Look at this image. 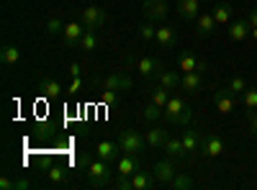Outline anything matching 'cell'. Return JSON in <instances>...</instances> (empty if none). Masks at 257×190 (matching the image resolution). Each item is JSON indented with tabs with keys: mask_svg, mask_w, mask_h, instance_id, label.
<instances>
[{
	"mask_svg": "<svg viewBox=\"0 0 257 190\" xmlns=\"http://www.w3.org/2000/svg\"><path fill=\"white\" fill-rule=\"evenodd\" d=\"M113 185H116L118 190H134V185H132V177H123V175H118Z\"/></svg>",
	"mask_w": 257,
	"mask_h": 190,
	"instance_id": "74e56055",
	"label": "cell"
},
{
	"mask_svg": "<svg viewBox=\"0 0 257 190\" xmlns=\"http://www.w3.org/2000/svg\"><path fill=\"white\" fill-rule=\"evenodd\" d=\"M100 103L103 105H116L118 103V93L116 90H103L100 93Z\"/></svg>",
	"mask_w": 257,
	"mask_h": 190,
	"instance_id": "8d00e7d4",
	"label": "cell"
},
{
	"mask_svg": "<svg viewBox=\"0 0 257 190\" xmlns=\"http://www.w3.org/2000/svg\"><path fill=\"white\" fill-rule=\"evenodd\" d=\"M98 157L100 159H108V162H118V152H121V146H118V141H98Z\"/></svg>",
	"mask_w": 257,
	"mask_h": 190,
	"instance_id": "603a6c76",
	"label": "cell"
},
{
	"mask_svg": "<svg viewBox=\"0 0 257 190\" xmlns=\"http://www.w3.org/2000/svg\"><path fill=\"white\" fill-rule=\"evenodd\" d=\"M29 187H31V182L26 177H16V190H29Z\"/></svg>",
	"mask_w": 257,
	"mask_h": 190,
	"instance_id": "ee69618b",
	"label": "cell"
},
{
	"mask_svg": "<svg viewBox=\"0 0 257 190\" xmlns=\"http://www.w3.org/2000/svg\"><path fill=\"white\" fill-rule=\"evenodd\" d=\"M242 103H244L247 111H254V108H257V88H247V90L242 93Z\"/></svg>",
	"mask_w": 257,
	"mask_h": 190,
	"instance_id": "d590c367",
	"label": "cell"
},
{
	"mask_svg": "<svg viewBox=\"0 0 257 190\" xmlns=\"http://www.w3.org/2000/svg\"><path fill=\"white\" fill-rule=\"evenodd\" d=\"M249 36H252V39L257 41V26H252V31H249Z\"/></svg>",
	"mask_w": 257,
	"mask_h": 190,
	"instance_id": "bcb514c9",
	"label": "cell"
},
{
	"mask_svg": "<svg viewBox=\"0 0 257 190\" xmlns=\"http://www.w3.org/2000/svg\"><path fill=\"white\" fill-rule=\"evenodd\" d=\"M247 21H249V26H257V6L247 8Z\"/></svg>",
	"mask_w": 257,
	"mask_h": 190,
	"instance_id": "b9f144b4",
	"label": "cell"
},
{
	"mask_svg": "<svg viewBox=\"0 0 257 190\" xmlns=\"http://www.w3.org/2000/svg\"><path fill=\"white\" fill-rule=\"evenodd\" d=\"M85 175H88V185H90V187H103V185H108L111 177H113V162L95 157V159L88 164Z\"/></svg>",
	"mask_w": 257,
	"mask_h": 190,
	"instance_id": "6da1fadb",
	"label": "cell"
},
{
	"mask_svg": "<svg viewBox=\"0 0 257 190\" xmlns=\"http://www.w3.org/2000/svg\"><path fill=\"white\" fill-rule=\"evenodd\" d=\"M0 62H3L6 67H16L21 62V49L16 44H6L3 49H0Z\"/></svg>",
	"mask_w": 257,
	"mask_h": 190,
	"instance_id": "484cf974",
	"label": "cell"
},
{
	"mask_svg": "<svg viewBox=\"0 0 257 190\" xmlns=\"http://www.w3.org/2000/svg\"><path fill=\"white\" fill-rule=\"evenodd\" d=\"M180 139H183V144H185L188 152H198V149H201V131H198V129H185V131L180 134Z\"/></svg>",
	"mask_w": 257,
	"mask_h": 190,
	"instance_id": "4316f807",
	"label": "cell"
},
{
	"mask_svg": "<svg viewBox=\"0 0 257 190\" xmlns=\"http://www.w3.org/2000/svg\"><path fill=\"white\" fill-rule=\"evenodd\" d=\"M162 152H165L170 159H185V154H188V149H185L183 139H175V136H170V139L165 141Z\"/></svg>",
	"mask_w": 257,
	"mask_h": 190,
	"instance_id": "44dd1931",
	"label": "cell"
},
{
	"mask_svg": "<svg viewBox=\"0 0 257 190\" xmlns=\"http://www.w3.org/2000/svg\"><path fill=\"white\" fill-rule=\"evenodd\" d=\"M155 41L162 47V49H173L178 44V34L173 26H157V34H155Z\"/></svg>",
	"mask_w": 257,
	"mask_h": 190,
	"instance_id": "e0dca14e",
	"label": "cell"
},
{
	"mask_svg": "<svg viewBox=\"0 0 257 190\" xmlns=\"http://www.w3.org/2000/svg\"><path fill=\"white\" fill-rule=\"evenodd\" d=\"M118 146H121V152L123 154H134V157H142L144 149H147V136L137 129H123L118 131Z\"/></svg>",
	"mask_w": 257,
	"mask_h": 190,
	"instance_id": "3957f363",
	"label": "cell"
},
{
	"mask_svg": "<svg viewBox=\"0 0 257 190\" xmlns=\"http://www.w3.org/2000/svg\"><path fill=\"white\" fill-rule=\"evenodd\" d=\"M0 190H16V180L3 177V180H0Z\"/></svg>",
	"mask_w": 257,
	"mask_h": 190,
	"instance_id": "7bdbcfd3",
	"label": "cell"
},
{
	"mask_svg": "<svg viewBox=\"0 0 257 190\" xmlns=\"http://www.w3.org/2000/svg\"><path fill=\"white\" fill-rule=\"evenodd\" d=\"M193 185H196V182H193V177L185 175V172H178L173 180H170V187H173V190H190Z\"/></svg>",
	"mask_w": 257,
	"mask_h": 190,
	"instance_id": "d6a6232c",
	"label": "cell"
},
{
	"mask_svg": "<svg viewBox=\"0 0 257 190\" xmlns=\"http://www.w3.org/2000/svg\"><path fill=\"white\" fill-rule=\"evenodd\" d=\"M47 180H49V182H57V185H64V182L70 180V172L64 170L62 164H52L49 170H47Z\"/></svg>",
	"mask_w": 257,
	"mask_h": 190,
	"instance_id": "f1b7e54d",
	"label": "cell"
},
{
	"mask_svg": "<svg viewBox=\"0 0 257 190\" xmlns=\"http://www.w3.org/2000/svg\"><path fill=\"white\" fill-rule=\"evenodd\" d=\"M144 136H147L149 149H162L165 141L170 139V131L162 129V126H152V129H147V131H144Z\"/></svg>",
	"mask_w": 257,
	"mask_h": 190,
	"instance_id": "9a60e30c",
	"label": "cell"
},
{
	"mask_svg": "<svg viewBox=\"0 0 257 190\" xmlns=\"http://www.w3.org/2000/svg\"><path fill=\"white\" fill-rule=\"evenodd\" d=\"M149 100H152V103H157L160 108H165V105H167V100H170V90H167V88H162V85L149 88Z\"/></svg>",
	"mask_w": 257,
	"mask_h": 190,
	"instance_id": "4dcf8cb0",
	"label": "cell"
},
{
	"mask_svg": "<svg viewBox=\"0 0 257 190\" xmlns=\"http://www.w3.org/2000/svg\"><path fill=\"white\" fill-rule=\"evenodd\" d=\"M80 24H82L85 29H90V31H98V29L105 24V11L98 8V6L82 8V11H80Z\"/></svg>",
	"mask_w": 257,
	"mask_h": 190,
	"instance_id": "5b68a950",
	"label": "cell"
},
{
	"mask_svg": "<svg viewBox=\"0 0 257 190\" xmlns=\"http://www.w3.org/2000/svg\"><path fill=\"white\" fill-rule=\"evenodd\" d=\"M165 121L173 126H188L190 123V105L180 95H170L165 105Z\"/></svg>",
	"mask_w": 257,
	"mask_h": 190,
	"instance_id": "7a4b0ae2",
	"label": "cell"
},
{
	"mask_svg": "<svg viewBox=\"0 0 257 190\" xmlns=\"http://www.w3.org/2000/svg\"><path fill=\"white\" fill-rule=\"evenodd\" d=\"M44 31H47V36H62V31H64V24H62V21H59L57 16H52V18L47 21Z\"/></svg>",
	"mask_w": 257,
	"mask_h": 190,
	"instance_id": "e575fe53",
	"label": "cell"
},
{
	"mask_svg": "<svg viewBox=\"0 0 257 190\" xmlns=\"http://www.w3.org/2000/svg\"><path fill=\"white\" fill-rule=\"evenodd\" d=\"M93 85L100 88V90H132V77H128L126 72H111V75H103V77H95Z\"/></svg>",
	"mask_w": 257,
	"mask_h": 190,
	"instance_id": "277c9868",
	"label": "cell"
},
{
	"mask_svg": "<svg viewBox=\"0 0 257 190\" xmlns=\"http://www.w3.org/2000/svg\"><path fill=\"white\" fill-rule=\"evenodd\" d=\"M206 59H198L193 52H180L178 54V70L185 75V72H206Z\"/></svg>",
	"mask_w": 257,
	"mask_h": 190,
	"instance_id": "9c48e42d",
	"label": "cell"
},
{
	"mask_svg": "<svg viewBox=\"0 0 257 190\" xmlns=\"http://www.w3.org/2000/svg\"><path fill=\"white\" fill-rule=\"evenodd\" d=\"M142 116H144V121H149V123H157L160 118H165V108H160L157 103L149 100L144 108H142Z\"/></svg>",
	"mask_w": 257,
	"mask_h": 190,
	"instance_id": "83f0119b",
	"label": "cell"
},
{
	"mask_svg": "<svg viewBox=\"0 0 257 190\" xmlns=\"http://www.w3.org/2000/svg\"><path fill=\"white\" fill-rule=\"evenodd\" d=\"M234 95H242L244 90H247V80L242 77V75H231V80H229V85H226Z\"/></svg>",
	"mask_w": 257,
	"mask_h": 190,
	"instance_id": "836d02e7",
	"label": "cell"
},
{
	"mask_svg": "<svg viewBox=\"0 0 257 190\" xmlns=\"http://www.w3.org/2000/svg\"><path fill=\"white\" fill-rule=\"evenodd\" d=\"M132 185H134V190H155V187H160L155 172H142V170L132 175Z\"/></svg>",
	"mask_w": 257,
	"mask_h": 190,
	"instance_id": "ffe728a7",
	"label": "cell"
},
{
	"mask_svg": "<svg viewBox=\"0 0 257 190\" xmlns=\"http://www.w3.org/2000/svg\"><path fill=\"white\" fill-rule=\"evenodd\" d=\"M254 116H257V108H254Z\"/></svg>",
	"mask_w": 257,
	"mask_h": 190,
	"instance_id": "7dc6e473",
	"label": "cell"
},
{
	"mask_svg": "<svg viewBox=\"0 0 257 190\" xmlns=\"http://www.w3.org/2000/svg\"><path fill=\"white\" fill-rule=\"evenodd\" d=\"M249 31H252V26H249V21H247V18L231 21V24L226 26V36H229L231 41H244V39L249 36Z\"/></svg>",
	"mask_w": 257,
	"mask_h": 190,
	"instance_id": "4fadbf2b",
	"label": "cell"
},
{
	"mask_svg": "<svg viewBox=\"0 0 257 190\" xmlns=\"http://www.w3.org/2000/svg\"><path fill=\"white\" fill-rule=\"evenodd\" d=\"M155 80H157V85H162V88H167V90H180V75H178L175 70L162 67Z\"/></svg>",
	"mask_w": 257,
	"mask_h": 190,
	"instance_id": "ac0fdd59",
	"label": "cell"
},
{
	"mask_svg": "<svg viewBox=\"0 0 257 190\" xmlns=\"http://www.w3.org/2000/svg\"><path fill=\"white\" fill-rule=\"evenodd\" d=\"M247 123H249V134L257 139V116H254V111H247Z\"/></svg>",
	"mask_w": 257,
	"mask_h": 190,
	"instance_id": "60d3db41",
	"label": "cell"
},
{
	"mask_svg": "<svg viewBox=\"0 0 257 190\" xmlns=\"http://www.w3.org/2000/svg\"><path fill=\"white\" fill-rule=\"evenodd\" d=\"M80 72H82V67L77 65V62H72V65H70V75L72 77H80Z\"/></svg>",
	"mask_w": 257,
	"mask_h": 190,
	"instance_id": "f6af8a7d",
	"label": "cell"
},
{
	"mask_svg": "<svg viewBox=\"0 0 257 190\" xmlns=\"http://www.w3.org/2000/svg\"><path fill=\"white\" fill-rule=\"evenodd\" d=\"M203 85V72H185L180 75V90L183 93H198Z\"/></svg>",
	"mask_w": 257,
	"mask_h": 190,
	"instance_id": "d6986e66",
	"label": "cell"
},
{
	"mask_svg": "<svg viewBox=\"0 0 257 190\" xmlns=\"http://www.w3.org/2000/svg\"><path fill=\"white\" fill-rule=\"evenodd\" d=\"M116 172L123 175V177H132L134 172H139V159H137L134 154H123V157H118V162H116Z\"/></svg>",
	"mask_w": 257,
	"mask_h": 190,
	"instance_id": "7402d4cb",
	"label": "cell"
},
{
	"mask_svg": "<svg viewBox=\"0 0 257 190\" xmlns=\"http://www.w3.org/2000/svg\"><path fill=\"white\" fill-rule=\"evenodd\" d=\"M80 90H82V80L80 77H72V82H70V88H67V93L75 98V95H80Z\"/></svg>",
	"mask_w": 257,
	"mask_h": 190,
	"instance_id": "ab89813d",
	"label": "cell"
},
{
	"mask_svg": "<svg viewBox=\"0 0 257 190\" xmlns=\"http://www.w3.org/2000/svg\"><path fill=\"white\" fill-rule=\"evenodd\" d=\"M85 34V26L82 24H64V31H62V41L67 49H80V39Z\"/></svg>",
	"mask_w": 257,
	"mask_h": 190,
	"instance_id": "7c38bea8",
	"label": "cell"
},
{
	"mask_svg": "<svg viewBox=\"0 0 257 190\" xmlns=\"http://www.w3.org/2000/svg\"><path fill=\"white\" fill-rule=\"evenodd\" d=\"M93 162V154L90 152H82L80 154V162H77V167H80V172H85V170H88V164Z\"/></svg>",
	"mask_w": 257,
	"mask_h": 190,
	"instance_id": "f35d334b",
	"label": "cell"
},
{
	"mask_svg": "<svg viewBox=\"0 0 257 190\" xmlns=\"http://www.w3.org/2000/svg\"><path fill=\"white\" fill-rule=\"evenodd\" d=\"M152 172H155V177H157L160 185H170V180L178 175V170H175V164H173V159H170V157L167 159H157L155 167H152Z\"/></svg>",
	"mask_w": 257,
	"mask_h": 190,
	"instance_id": "8fae6325",
	"label": "cell"
},
{
	"mask_svg": "<svg viewBox=\"0 0 257 190\" xmlns=\"http://www.w3.org/2000/svg\"><path fill=\"white\" fill-rule=\"evenodd\" d=\"M155 34H157V24L144 18V24H139V29H137V36L142 41H155Z\"/></svg>",
	"mask_w": 257,
	"mask_h": 190,
	"instance_id": "f546056e",
	"label": "cell"
},
{
	"mask_svg": "<svg viewBox=\"0 0 257 190\" xmlns=\"http://www.w3.org/2000/svg\"><path fill=\"white\" fill-rule=\"evenodd\" d=\"M36 90H39L41 95H44L47 100H54V98H59L62 85H59V82H57L54 77H44V80H41L39 85H36Z\"/></svg>",
	"mask_w": 257,
	"mask_h": 190,
	"instance_id": "cb8c5ba5",
	"label": "cell"
},
{
	"mask_svg": "<svg viewBox=\"0 0 257 190\" xmlns=\"http://www.w3.org/2000/svg\"><path fill=\"white\" fill-rule=\"evenodd\" d=\"M213 105H216V111L229 116L234 108H237V95H234L229 88H219V90H213Z\"/></svg>",
	"mask_w": 257,
	"mask_h": 190,
	"instance_id": "ba28073f",
	"label": "cell"
},
{
	"mask_svg": "<svg viewBox=\"0 0 257 190\" xmlns=\"http://www.w3.org/2000/svg\"><path fill=\"white\" fill-rule=\"evenodd\" d=\"M132 65L139 70V75L142 77H149V80H155L157 77V72L165 67L160 59H155V57H139V59H128Z\"/></svg>",
	"mask_w": 257,
	"mask_h": 190,
	"instance_id": "30bf717a",
	"label": "cell"
},
{
	"mask_svg": "<svg viewBox=\"0 0 257 190\" xmlns=\"http://www.w3.org/2000/svg\"><path fill=\"white\" fill-rule=\"evenodd\" d=\"M216 18H213V13H203L201 11V16L196 18V34L201 36V39H206V36H211L213 31H216Z\"/></svg>",
	"mask_w": 257,
	"mask_h": 190,
	"instance_id": "2e32d148",
	"label": "cell"
},
{
	"mask_svg": "<svg viewBox=\"0 0 257 190\" xmlns=\"http://www.w3.org/2000/svg\"><path fill=\"white\" fill-rule=\"evenodd\" d=\"M211 13H213V18H216L219 26H229L231 16H234V8H231V3H216L211 8Z\"/></svg>",
	"mask_w": 257,
	"mask_h": 190,
	"instance_id": "d4e9b609",
	"label": "cell"
},
{
	"mask_svg": "<svg viewBox=\"0 0 257 190\" xmlns=\"http://www.w3.org/2000/svg\"><path fill=\"white\" fill-rule=\"evenodd\" d=\"M142 16L147 21H155V24H160V21H165L170 16V6L167 0H147V3L142 6Z\"/></svg>",
	"mask_w": 257,
	"mask_h": 190,
	"instance_id": "8992f818",
	"label": "cell"
},
{
	"mask_svg": "<svg viewBox=\"0 0 257 190\" xmlns=\"http://www.w3.org/2000/svg\"><path fill=\"white\" fill-rule=\"evenodd\" d=\"M95 47H98V36H95V31L85 29V34H82V39H80V49H82L85 54H90Z\"/></svg>",
	"mask_w": 257,
	"mask_h": 190,
	"instance_id": "1f68e13d",
	"label": "cell"
},
{
	"mask_svg": "<svg viewBox=\"0 0 257 190\" xmlns=\"http://www.w3.org/2000/svg\"><path fill=\"white\" fill-rule=\"evenodd\" d=\"M224 152V141L216 131H203L201 134V154L203 157H219Z\"/></svg>",
	"mask_w": 257,
	"mask_h": 190,
	"instance_id": "52a82bcc",
	"label": "cell"
},
{
	"mask_svg": "<svg viewBox=\"0 0 257 190\" xmlns=\"http://www.w3.org/2000/svg\"><path fill=\"white\" fill-rule=\"evenodd\" d=\"M201 3L203 0H178V16L183 21H196L201 16Z\"/></svg>",
	"mask_w": 257,
	"mask_h": 190,
	"instance_id": "5bb4252c",
	"label": "cell"
}]
</instances>
